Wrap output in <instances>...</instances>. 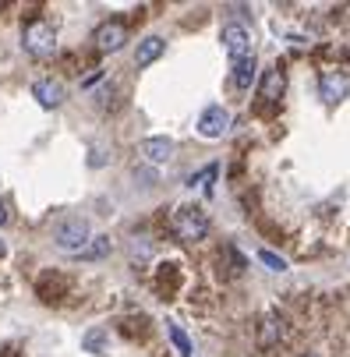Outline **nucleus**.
<instances>
[{
	"label": "nucleus",
	"mask_w": 350,
	"mask_h": 357,
	"mask_svg": "<svg viewBox=\"0 0 350 357\" xmlns=\"http://www.w3.org/2000/svg\"><path fill=\"white\" fill-rule=\"evenodd\" d=\"M96 50L99 54H117V50L124 46V39H128V25L121 22V18H107L103 25L96 29Z\"/></svg>",
	"instance_id": "6"
},
{
	"label": "nucleus",
	"mask_w": 350,
	"mask_h": 357,
	"mask_svg": "<svg viewBox=\"0 0 350 357\" xmlns=\"http://www.w3.org/2000/svg\"><path fill=\"white\" fill-rule=\"evenodd\" d=\"M0 255H4V244H0Z\"/></svg>",
	"instance_id": "22"
},
{
	"label": "nucleus",
	"mask_w": 350,
	"mask_h": 357,
	"mask_svg": "<svg viewBox=\"0 0 350 357\" xmlns=\"http://www.w3.org/2000/svg\"><path fill=\"white\" fill-rule=\"evenodd\" d=\"M259 92H262L266 103H280V99L287 96V71H283V68H266Z\"/></svg>",
	"instance_id": "10"
},
{
	"label": "nucleus",
	"mask_w": 350,
	"mask_h": 357,
	"mask_svg": "<svg viewBox=\"0 0 350 357\" xmlns=\"http://www.w3.org/2000/svg\"><path fill=\"white\" fill-rule=\"evenodd\" d=\"M163 50H167V43H163L160 36L142 39V43H138V50H135V64H138V68H149L153 61H160V57H163Z\"/></svg>",
	"instance_id": "12"
},
{
	"label": "nucleus",
	"mask_w": 350,
	"mask_h": 357,
	"mask_svg": "<svg viewBox=\"0 0 350 357\" xmlns=\"http://www.w3.org/2000/svg\"><path fill=\"white\" fill-rule=\"evenodd\" d=\"M89 241H92V227H89V220H82V216H68V220H61L57 230H54V244H57L61 251H68V255H78Z\"/></svg>",
	"instance_id": "3"
},
{
	"label": "nucleus",
	"mask_w": 350,
	"mask_h": 357,
	"mask_svg": "<svg viewBox=\"0 0 350 357\" xmlns=\"http://www.w3.org/2000/svg\"><path fill=\"white\" fill-rule=\"evenodd\" d=\"M227 128H230V114H227L220 103H213V107L202 110V117H198V128H195V131L202 135V138H223Z\"/></svg>",
	"instance_id": "8"
},
{
	"label": "nucleus",
	"mask_w": 350,
	"mask_h": 357,
	"mask_svg": "<svg viewBox=\"0 0 350 357\" xmlns=\"http://www.w3.org/2000/svg\"><path fill=\"white\" fill-rule=\"evenodd\" d=\"M22 46H25V54H32V57H50V54L57 50V32H54V25L43 22V18H32V22L22 29Z\"/></svg>",
	"instance_id": "2"
},
{
	"label": "nucleus",
	"mask_w": 350,
	"mask_h": 357,
	"mask_svg": "<svg viewBox=\"0 0 350 357\" xmlns=\"http://www.w3.org/2000/svg\"><path fill=\"white\" fill-rule=\"evenodd\" d=\"M32 96H36V103L43 107V110H57L61 103H64V85L57 82V78H39L36 85H32Z\"/></svg>",
	"instance_id": "9"
},
{
	"label": "nucleus",
	"mask_w": 350,
	"mask_h": 357,
	"mask_svg": "<svg viewBox=\"0 0 350 357\" xmlns=\"http://www.w3.org/2000/svg\"><path fill=\"white\" fill-rule=\"evenodd\" d=\"M170 230H174V237L198 244L209 234V216L198 206H177V209H170Z\"/></svg>",
	"instance_id": "1"
},
{
	"label": "nucleus",
	"mask_w": 350,
	"mask_h": 357,
	"mask_svg": "<svg viewBox=\"0 0 350 357\" xmlns=\"http://www.w3.org/2000/svg\"><path fill=\"white\" fill-rule=\"evenodd\" d=\"M220 259L227 262V273H230V276H241V273H244V255H241L234 244H223V248H220Z\"/></svg>",
	"instance_id": "15"
},
{
	"label": "nucleus",
	"mask_w": 350,
	"mask_h": 357,
	"mask_svg": "<svg viewBox=\"0 0 350 357\" xmlns=\"http://www.w3.org/2000/svg\"><path fill=\"white\" fill-rule=\"evenodd\" d=\"M36 290H39L43 301H61V297L68 294V276H61V273H43L39 283H36Z\"/></svg>",
	"instance_id": "11"
},
{
	"label": "nucleus",
	"mask_w": 350,
	"mask_h": 357,
	"mask_svg": "<svg viewBox=\"0 0 350 357\" xmlns=\"http://www.w3.org/2000/svg\"><path fill=\"white\" fill-rule=\"evenodd\" d=\"M223 46L230 50V57H234V61H241V57H255V54H252L255 39H252V29H248L244 22H227V25H223Z\"/></svg>",
	"instance_id": "4"
},
{
	"label": "nucleus",
	"mask_w": 350,
	"mask_h": 357,
	"mask_svg": "<svg viewBox=\"0 0 350 357\" xmlns=\"http://www.w3.org/2000/svg\"><path fill=\"white\" fill-rule=\"evenodd\" d=\"M0 357H18V354H15L11 347H0Z\"/></svg>",
	"instance_id": "20"
},
{
	"label": "nucleus",
	"mask_w": 350,
	"mask_h": 357,
	"mask_svg": "<svg viewBox=\"0 0 350 357\" xmlns=\"http://www.w3.org/2000/svg\"><path fill=\"white\" fill-rule=\"evenodd\" d=\"M138 152H142V160H145V163L163 167V163H170V160H174L177 145H174V138H167V135H156V138H145V142L138 145Z\"/></svg>",
	"instance_id": "7"
},
{
	"label": "nucleus",
	"mask_w": 350,
	"mask_h": 357,
	"mask_svg": "<svg viewBox=\"0 0 350 357\" xmlns=\"http://www.w3.org/2000/svg\"><path fill=\"white\" fill-rule=\"evenodd\" d=\"M8 220H11V213H8L4 202H0V227H8Z\"/></svg>",
	"instance_id": "19"
},
{
	"label": "nucleus",
	"mask_w": 350,
	"mask_h": 357,
	"mask_svg": "<svg viewBox=\"0 0 350 357\" xmlns=\"http://www.w3.org/2000/svg\"><path fill=\"white\" fill-rule=\"evenodd\" d=\"M301 357H322V354H319V350H308V354H301Z\"/></svg>",
	"instance_id": "21"
},
{
	"label": "nucleus",
	"mask_w": 350,
	"mask_h": 357,
	"mask_svg": "<svg viewBox=\"0 0 350 357\" xmlns=\"http://www.w3.org/2000/svg\"><path fill=\"white\" fill-rule=\"evenodd\" d=\"M255 71H259V64H255V57H241V61H234V85L244 92V89H252V82H255Z\"/></svg>",
	"instance_id": "14"
},
{
	"label": "nucleus",
	"mask_w": 350,
	"mask_h": 357,
	"mask_svg": "<svg viewBox=\"0 0 350 357\" xmlns=\"http://www.w3.org/2000/svg\"><path fill=\"white\" fill-rule=\"evenodd\" d=\"M259 259H262V262H266L269 269H276V273H283V269H287V262L280 259L276 251H266V248H262V255H259Z\"/></svg>",
	"instance_id": "18"
},
{
	"label": "nucleus",
	"mask_w": 350,
	"mask_h": 357,
	"mask_svg": "<svg viewBox=\"0 0 350 357\" xmlns=\"http://www.w3.org/2000/svg\"><path fill=\"white\" fill-rule=\"evenodd\" d=\"M110 251H114V241L99 234V237H92V241H89V244H85L78 255H75V259H78V262H99V259H107Z\"/></svg>",
	"instance_id": "13"
},
{
	"label": "nucleus",
	"mask_w": 350,
	"mask_h": 357,
	"mask_svg": "<svg viewBox=\"0 0 350 357\" xmlns=\"http://www.w3.org/2000/svg\"><path fill=\"white\" fill-rule=\"evenodd\" d=\"M319 96L326 107H340L343 99L350 96V75L347 71H326L319 78Z\"/></svg>",
	"instance_id": "5"
},
{
	"label": "nucleus",
	"mask_w": 350,
	"mask_h": 357,
	"mask_svg": "<svg viewBox=\"0 0 350 357\" xmlns=\"http://www.w3.org/2000/svg\"><path fill=\"white\" fill-rule=\"evenodd\" d=\"M167 333H170V340H174V347L181 350V357H195V350H191V340H188V333L181 329V326H167Z\"/></svg>",
	"instance_id": "16"
},
{
	"label": "nucleus",
	"mask_w": 350,
	"mask_h": 357,
	"mask_svg": "<svg viewBox=\"0 0 350 357\" xmlns=\"http://www.w3.org/2000/svg\"><path fill=\"white\" fill-rule=\"evenodd\" d=\"M259 340H262L266 347H273V343L280 340V333H276V319H262V329H259Z\"/></svg>",
	"instance_id": "17"
}]
</instances>
